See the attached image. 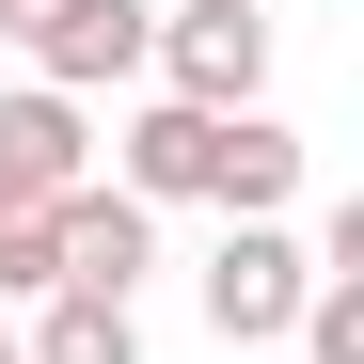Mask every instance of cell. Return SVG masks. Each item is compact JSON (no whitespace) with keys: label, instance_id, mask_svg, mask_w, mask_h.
I'll return each instance as SVG.
<instances>
[{"label":"cell","instance_id":"12","mask_svg":"<svg viewBox=\"0 0 364 364\" xmlns=\"http://www.w3.org/2000/svg\"><path fill=\"white\" fill-rule=\"evenodd\" d=\"M0 364H16V333H0Z\"/></svg>","mask_w":364,"mask_h":364},{"label":"cell","instance_id":"5","mask_svg":"<svg viewBox=\"0 0 364 364\" xmlns=\"http://www.w3.org/2000/svg\"><path fill=\"white\" fill-rule=\"evenodd\" d=\"M206 159H222V111L143 95V111H127V143H111V191H127V206H206Z\"/></svg>","mask_w":364,"mask_h":364},{"label":"cell","instance_id":"2","mask_svg":"<svg viewBox=\"0 0 364 364\" xmlns=\"http://www.w3.org/2000/svg\"><path fill=\"white\" fill-rule=\"evenodd\" d=\"M143 64H159L174 111H254L269 95V16H254V0H174Z\"/></svg>","mask_w":364,"mask_h":364},{"label":"cell","instance_id":"8","mask_svg":"<svg viewBox=\"0 0 364 364\" xmlns=\"http://www.w3.org/2000/svg\"><path fill=\"white\" fill-rule=\"evenodd\" d=\"M16 364H143V317L127 301H48V317L16 333Z\"/></svg>","mask_w":364,"mask_h":364},{"label":"cell","instance_id":"7","mask_svg":"<svg viewBox=\"0 0 364 364\" xmlns=\"http://www.w3.org/2000/svg\"><path fill=\"white\" fill-rule=\"evenodd\" d=\"M206 206H222V222H285V206H301V127H269V111H222Z\"/></svg>","mask_w":364,"mask_h":364},{"label":"cell","instance_id":"4","mask_svg":"<svg viewBox=\"0 0 364 364\" xmlns=\"http://www.w3.org/2000/svg\"><path fill=\"white\" fill-rule=\"evenodd\" d=\"M143 48H159V16H143V0H64V16H48L32 32V95H95V80H143Z\"/></svg>","mask_w":364,"mask_h":364},{"label":"cell","instance_id":"3","mask_svg":"<svg viewBox=\"0 0 364 364\" xmlns=\"http://www.w3.org/2000/svg\"><path fill=\"white\" fill-rule=\"evenodd\" d=\"M143 269H159V206H127V191L48 206V301H127Z\"/></svg>","mask_w":364,"mask_h":364},{"label":"cell","instance_id":"10","mask_svg":"<svg viewBox=\"0 0 364 364\" xmlns=\"http://www.w3.org/2000/svg\"><path fill=\"white\" fill-rule=\"evenodd\" d=\"M0 301H48V206L0 222Z\"/></svg>","mask_w":364,"mask_h":364},{"label":"cell","instance_id":"6","mask_svg":"<svg viewBox=\"0 0 364 364\" xmlns=\"http://www.w3.org/2000/svg\"><path fill=\"white\" fill-rule=\"evenodd\" d=\"M64 191H95L80 111L64 95H0V222H16V206H64Z\"/></svg>","mask_w":364,"mask_h":364},{"label":"cell","instance_id":"9","mask_svg":"<svg viewBox=\"0 0 364 364\" xmlns=\"http://www.w3.org/2000/svg\"><path fill=\"white\" fill-rule=\"evenodd\" d=\"M301 364H364V285H317V301H301Z\"/></svg>","mask_w":364,"mask_h":364},{"label":"cell","instance_id":"11","mask_svg":"<svg viewBox=\"0 0 364 364\" xmlns=\"http://www.w3.org/2000/svg\"><path fill=\"white\" fill-rule=\"evenodd\" d=\"M48 16H64V0H0V32H16V48H32V32H48Z\"/></svg>","mask_w":364,"mask_h":364},{"label":"cell","instance_id":"1","mask_svg":"<svg viewBox=\"0 0 364 364\" xmlns=\"http://www.w3.org/2000/svg\"><path fill=\"white\" fill-rule=\"evenodd\" d=\"M301 301H317L301 222H222V254H206V333H222V348H285Z\"/></svg>","mask_w":364,"mask_h":364}]
</instances>
